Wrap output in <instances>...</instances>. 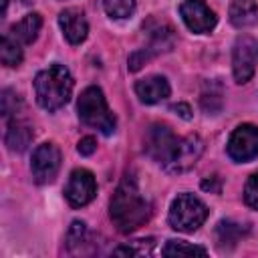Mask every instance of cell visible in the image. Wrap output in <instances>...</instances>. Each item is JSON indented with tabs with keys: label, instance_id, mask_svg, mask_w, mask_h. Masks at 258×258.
Returning a JSON list of instances; mask_svg holds the SVG:
<instances>
[{
	"label": "cell",
	"instance_id": "7c38bea8",
	"mask_svg": "<svg viewBox=\"0 0 258 258\" xmlns=\"http://www.w3.org/2000/svg\"><path fill=\"white\" fill-rule=\"evenodd\" d=\"M58 24L64 34V38L71 44H81L87 38L89 32V22L85 18V12L81 8H64L58 14Z\"/></svg>",
	"mask_w": 258,
	"mask_h": 258
},
{
	"label": "cell",
	"instance_id": "52a82bcc",
	"mask_svg": "<svg viewBox=\"0 0 258 258\" xmlns=\"http://www.w3.org/2000/svg\"><path fill=\"white\" fill-rule=\"evenodd\" d=\"M258 64V40L252 36H240L232 50V73L236 83H248Z\"/></svg>",
	"mask_w": 258,
	"mask_h": 258
},
{
	"label": "cell",
	"instance_id": "9c48e42d",
	"mask_svg": "<svg viewBox=\"0 0 258 258\" xmlns=\"http://www.w3.org/2000/svg\"><path fill=\"white\" fill-rule=\"evenodd\" d=\"M97 196V181L89 169H75L64 185V198L73 208H83Z\"/></svg>",
	"mask_w": 258,
	"mask_h": 258
},
{
	"label": "cell",
	"instance_id": "d6986e66",
	"mask_svg": "<svg viewBox=\"0 0 258 258\" xmlns=\"http://www.w3.org/2000/svg\"><path fill=\"white\" fill-rule=\"evenodd\" d=\"M161 254H163V256H194V254L206 256L208 250H206L204 246L187 244V242H183V240H167V244L163 246Z\"/></svg>",
	"mask_w": 258,
	"mask_h": 258
},
{
	"label": "cell",
	"instance_id": "603a6c76",
	"mask_svg": "<svg viewBox=\"0 0 258 258\" xmlns=\"http://www.w3.org/2000/svg\"><path fill=\"white\" fill-rule=\"evenodd\" d=\"M67 242H69L71 248H75L77 244L81 246L83 242H87V226H85V222L75 220V222L71 224V228H69V232H67Z\"/></svg>",
	"mask_w": 258,
	"mask_h": 258
},
{
	"label": "cell",
	"instance_id": "2e32d148",
	"mask_svg": "<svg viewBox=\"0 0 258 258\" xmlns=\"http://www.w3.org/2000/svg\"><path fill=\"white\" fill-rule=\"evenodd\" d=\"M40 26H42V18L38 12H30L26 14L22 20H18L12 28H10V34L18 40V42H24V44H30L36 40L38 32H40Z\"/></svg>",
	"mask_w": 258,
	"mask_h": 258
},
{
	"label": "cell",
	"instance_id": "ac0fdd59",
	"mask_svg": "<svg viewBox=\"0 0 258 258\" xmlns=\"http://www.w3.org/2000/svg\"><path fill=\"white\" fill-rule=\"evenodd\" d=\"M0 60L6 67H18L22 60V48L12 34H4L0 40Z\"/></svg>",
	"mask_w": 258,
	"mask_h": 258
},
{
	"label": "cell",
	"instance_id": "3957f363",
	"mask_svg": "<svg viewBox=\"0 0 258 258\" xmlns=\"http://www.w3.org/2000/svg\"><path fill=\"white\" fill-rule=\"evenodd\" d=\"M77 109H79V119L87 127H93L103 135H111L115 131L117 119L107 107V101L99 87H87L79 97Z\"/></svg>",
	"mask_w": 258,
	"mask_h": 258
},
{
	"label": "cell",
	"instance_id": "5bb4252c",
	"mask_svg": "<svg viewBox=\"0 0 258 258\" xmlns=\"http://www.w3.org/2000/svg\"><path fill=\"white\" fill-rule=\"evenodd\" d=\"M32 137H34L32 125H30L28 121H24V119H16V117H14V119L8 123L4 141H6V145H8L10 151H24V149L30 145Z\"/></svg>",
	"mask_w": 258,
	"mask_h": 258
},
{
	"label": "cell",
	"instance_id": "6da1fadb",
	"mask_svg": "<svg viewBox=\"0 0 258 258\" xmlns=\"http://www.w3.org/2000/svg\"><path fill=\"white\" fill-rule=\"evenodd\" d=\"M109 214H111V220L121 234L135 232L137 228H141L149 220L151 206L141 196L135 179L125 177L119 183V187L115 189V194L111 198Z\"/></svg>",
	"mask_w": 258,
	"mask_h": 258
},
{
	"label": "cell",
	"instance_id": "277c9868",
	"mask_svg": "<svg viewBox=\"0 0 258 258\" xmlns=\"http://www.w3.org/2000/svg\"><path fill=\"white\" fill-rule=\"evenodd\" d=\"M208 218V206L194 194H179L169 208V226L179 232L198 230Z\"/></svg>",
	"mask_w": 258,
	"mask_h": 258
},
{
	"label": "cell",
	"instance_id": "484cf974",
	"mask_svg": "<svg viewBox=\"0 0 258 258\" xmlns=\"http://www.w3.org/2000/svg\"><path fill=\"white\" fill-rule=\"evenodd\" d=\"M171 111H175L181 119H191V111H189V107H187L185 103H177V105H173Z\"/></svg>",
	"mask_w": 258,
	"mask_h": 258
},
{
	"label": "cell",
	"instance_id": "5b68a950",
	"mask_svg": "<svg viewBox=\"0 0 258 258\" xmlns=\"http://www.w3.org/2000/svg\"><path fill=\"white\" fill-rule=\"evenodd\" d=\"M177 145L179 137L163 123H153L145 133V153L163 167L171 161Z\"/></svg>",
	"mask_w": 258,
	"mask_h": 258
},
{
	"label": "cell",
	"instance_id": "9a60e30c",
	"mask_svg": "<svg viewBox=\"0 0 258 258\" xmlns=\"http://www.w3.org/2000/svg\"><path fill=\"white\" fill-rule=\"evenodd\" d=\"M258 20L256 0H232L230 4V22L236 28L252 26Z\"/></svg>",
	"mask_w": 258,
	"mask_h": 258
},
{
	"label": "cell",
	"instance_id": "7a4b0ae2",
	"mask_svg": "<svg viewBox=\"0 0 258 258\" xmlns=\"http://www.w3.org/2000/svg\"><path fill=\"white\" fill-rule=\"evenodd\" d=\"M73 75L64 64H50L34 77L36 101L46 111H56L69 103L73 93Z\"/></svg>",
	"mask_w": 258,
	"mask_h": 258
},
{
	"label": "cell",
	"instance_id": "ffe728a7",
	"mask_svg": "<svg viewBox=\"0 0 258 258\" xmlns=\"http://www.w3.org/2000/svg\"><path fill=\"white\" fill-rule=\"evenodd\" d=\"M103 8L111 18H129L135 12V0H103Z\"/></svg>",
	"mask_w": 258,
	"mask_h": 258
},
{
	"label": "cell",
	"instance_id": "8fae6325",
	"mask_svg": "<svg viewBox=\"0 0 258 258\" xmlns=\"http://www.w3.org/2000/svg\"><path fill=\"white\" fill-rule=\"evenodd\" d=\"M204 151V141L198 135H187V137H179V145L171 157V161L165 165L167 171L171 173H181L187 171L189 167L196 165V161L200 159Z\"/></svg>",
	"mask_w": 258,
	"mask_h": 258
},
{
	"label": "cell",
	"instance_id": "7402d4cb",
	"mask_svg": "<svg viewBox=\"0 0 258 258\" xmlns=\"http://www.w3.org/2000/svg\"><path fill=\"white\" fill-rule=\"evenodd\" d=\"M151 246H153V240H135L133 244H127V246H121L115 250V254H129V256H143V254H149L151 252Z\"/></svg>",
	"mask_w": 258,
	"mask_h": 258
},
{
	"label": "cell",
	"instance_id": "30bf717a",
	"mask_svg": "<svg viewBox=\"0 0 258 258\" xmlns=\"http://www.w3.org/2000/svg\"><path fill=\"white\" fill-rule=\"evenodd\" d=\"M179 16L185 22V26L198 34H206L214 30L218 18L210 10V6L204 0H183L179 4Z\"/></svg>",
	"mask_w": 258,
	"mask_h": 258
},
{
	"label": "cell",
	"instance_id": "4fadbf2b",
	"mask_svg": "<svg viewBox=\"0 0 258 258\" xmlns=\"http://www.w3.org/2000/svg\"><path fill=\"white\" fill-rule=\"evenodd\" d=\"M135 95L145 105L159 103L169 97V83L161 75H149L135 83Z\"/></svg>",
	"mask_w": 258,
	"mask_h": 258
},
{
	"label": "cell",
	"instance_id": "e0dca14e",
	"mask_svg": "<svg viewBox=\"0 0 258 258\" xmlns=\"http://www.w3.org/2000/svg\"><path fill=\"white\" fill-rule=\"evenodd\" d=\"M246 234H248V228L234 220H222L216 226V240H218V246H222V248L234 246Z\"/></svg>",
	"mask_w": 258,
	"mask_h": 258
},
{
	"label": "cell",
	"instance_id": "44dd1931",
	"mask_svg": "<svg viewBox=\"0 0 258 258\" xmlns=\"http://www.w3.org/2000/svg\"><path fill=\"white\" fill-rule=\"evenodd\" d=\"M0 107H2V117L8 121L10 117H16L18 109L22 107V101H20V97L14 91L4 89L2 91V97H0Z\"/></svg>",
	"mask_w": 258,
	"mask_h": 258
},
{
	"label": "cell",
	"instance_id": "ba28073f",
	"mask_svg": "<svg viewBox=\"0 0 258 258\" xmlns=\"http://www.w3.org/2000/svg\"><path fill=\"white\" fill-rule=\"evenodd\" d=\"M60 169V151L54 143H40L30 161V171L36 183H48Z\"/></svg>",
	"mask_w": 258,
	"mask_h": 258
},
{
	"label": "cell",
	"instance_id": "d4e9b609",
	"mask_svg": "<svg viewBox=\"0 0 258 258\" xmlns=\"http://www.w3.org/2000/svg\"><path fill=\"white\" fill-rule=\"evenodd\" d=\"M77 149H79L81 155H91V153L97 149V141H95V137H89V135L83 137V139L79 141V147H77Z\"/></svg>",
	"mask_w": 258,
	"mask_h": 258
},
{
	"label": "cell",
	"instance_id": "4316f807",
	"mask_svg": "<svg viewBox=\"0 0 258 258\" xmlns=\"http://www.w3.org/2000/svg\"><path fill=\"white\" fill-rule=\"evenodd\" d=\"M202 187L218 194V191H220V181H218V177H212V179H206V181L202 183Z\"/></svg>",
	"mask_w": 258,
	"mask_h": 258
},
{
	"label": "cell",
	"instance_id": "cb8c5ba5",
	"mask_svg": "<svg viewBox=\"0 0 258 258\" xmlns=\"http://www.w3.org/2000/svg\"><path fill=\"white\" fill-rule=\"evenodd\" d=\"M244 202L252 208V210H258V171L252 173L246 181V187H244Z\"/></svg>",
	"mask_w": 258,
	"mask_h": 258
},
{
	"label": "cell",
	"instance_id": "8992f818",
	"mask_svg": "<svg viewBox=\"0 0 258 258\" xmlns=\"http://www.w3.org/2000/svg\"><path fill=\"white\" fill-rule=\"evenodd\" d=\"M226 151H228L230 159H234L238 163H246V161H252L254 157H258V127L252 123L238 125L228 139Z\"/></svg>",
	"mask_w": 258,
	"mask_h": 258
}]
</instances>
